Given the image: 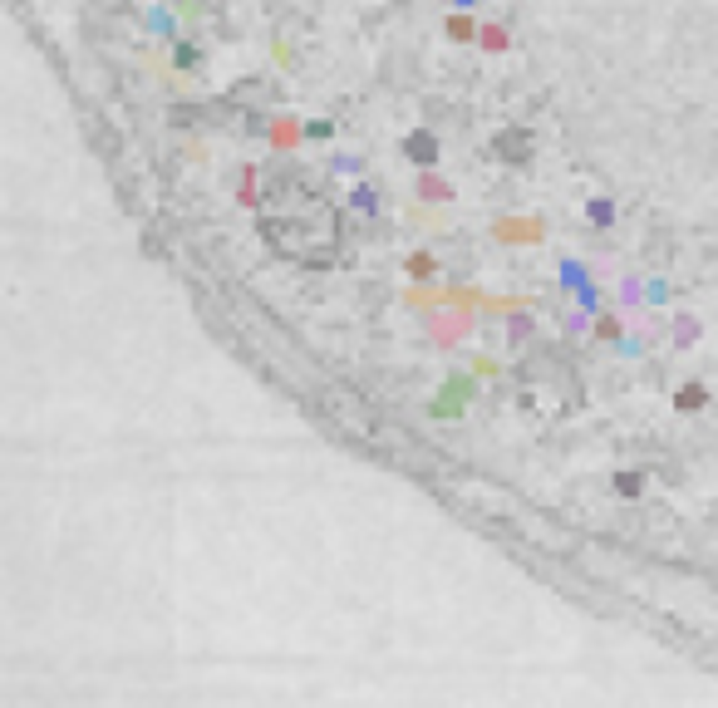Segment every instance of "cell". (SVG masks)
Returning a JSON list of instances; mask_svg holds the SVG:
<instances>
[{"label": "cell", "mask_w": 718, "mask_h": 708, "mask_svg": "<svg viewBox=\"0 0 718 708\" xmlns=\"http://www.w3.org/2000/svg\"><path fill=\"white\" fill-rule=\"evenodd\" d=\"M640 487H645V477H640V472H620V477H615V492H620V497H635Z\"/></svg>", "instance_id": "obj_6"}, {"label": "cell", "mask_w": 718, "mask_h": 708, "mask_svg": "<svg viewBox=\"0 0 718 708\" xmlns=\"http://www.w3.org/2000/svg\"><path fill=\"white\" fill-rule=\"evenodd\" d=\"M492 148L502 153V163H527V158H532V133H527V128H502V133L492 138Z\"/></svg>", "instance_id": "obj_1"}, {"label": "cell", "mask_w": 718, "mask_h": 708, "mask_svg": "<svg viewBox=\"0 0 718 708\" xmlns=\"http://www.w3.org/2000/svg\"><path fill=\"white\" fill-rule=\"evenodd\" d=\"M419 192L428 197V202H448V197H453V187H448V182H433V177H423Z\"/></svg>", "instance_id": "obj_5"}, {"label": "cell", "mask_w": 718, "mask_h": 708, "mask_svg": "<svg viewBox=\"0 0 718 708\" xmlns=\"http://www.w3.org/2000/svg\"><path fill=\"white\" fill-rule=\"evenodd\" d=\"M409 271H414V276H428V271H433V261H428V256H414V261H409Z\"/></svg>", "instance_id": "obj_8"}, {"label": "cell", "mask_w": 718, "mask_h": 708, "mask_svg": "<svg viewBox=\"0 0 718 708\" xmlns=\"http://www.w3.org/2000/svg\"><path fill=\"white\" fill-rule=\"evenodd\" d=\"M468 389H473V379H448V389H443V399H433V418H453V413L463 409V399H468Z\"/></svg>", "instance_id": "obj_3"}, {"label": "cell", "mask_w": 718, "mask_h": 708, "mask_svg": "<svg viewBox=\"0 0 718 708\" xmlns=\"http://www.w3.org/2000/svg\"><path fill=\"white\" fill-rule=\"evenodd\" d=\"M448 35H453V40H473V25L458 15V20H448Z\"/></svg>", "instance_id": "obj_7"}, {"label": "cell", "mask_w": 718, "mask_h": 708, "mask_svg": "<svg viewBox=\"0 0 718 708\" xmlns=\"http://www.w3.org/2000/svg\"><path fill=\"white\" fill-rule=\"evenodd\" d=\"M704 384H684L679 394H674V409H684V413H694V409H704Z\"/></svg>", "instance_id": "obj_4"}, {"label": "cell", "mask_w": 718, "mask_h": 708, "mask_svg": "<svg viewBox=\"0 0 718 708\" xmlns=\"http://www.w3.org/2000/svg\"><path fill=\"white\" fill-rule=\"evenodd\" d=\"M178 64H182V69H187V64H197V50H192V45H182V50H178Z\"/></svg>", "instance_id": "obj_9"}, {"label": "cell", "mask_w": 718, "mask_h": 708, "mask_svg": "<svg viewBox=\"0 0 718 708\" xmlns=\"http://www.w3.org/2000/svg\"><path fill=\"white\" fill-rule=\"evenodd\" d=\"M404 153H409V163H419V168H433V163H438V138H433L428 128H414V133L404 138Z\"/></svg>", "instance_id": "obj_2"}]
</instances>
